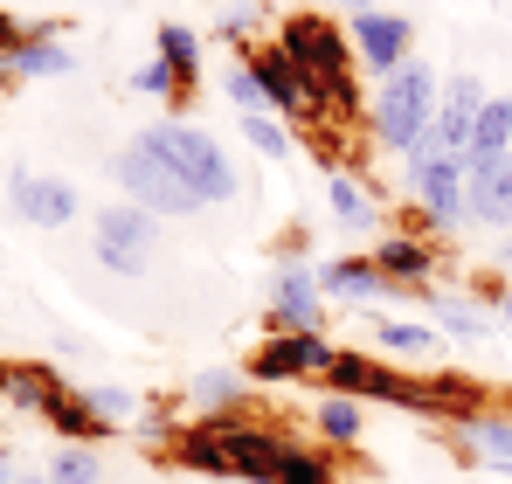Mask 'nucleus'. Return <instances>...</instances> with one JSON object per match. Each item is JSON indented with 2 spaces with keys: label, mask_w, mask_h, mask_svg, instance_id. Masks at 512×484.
I'll return each instance as SVG.
<instances>
[{
  "label": "nucleus",
  "mask_w": 512,
  "mask_h": 484,
  "mask_svg": "<svg viewBox=\"0 0 512 484\" xmlns=\"http://www.w3.org/2000/svg\"><path fill=\"white\" fill-rule=\"evenodd\" d=\"M436 97H443V77H436V63L409 56L395 77L374 83V97H367V139H374L381 153L409 160V153H416V146L429 139V125H436Z\"/></svg>",
  "instance_id": "1"
},
{
  "label": "nucleus",
  "mask_w": 512,
  "mask_h": 484,
  "mask_svg": "<svg viewBox=\"0 0 512 484\" xmlns=\"http://www.w3.org/2000/svg\"><path fill=\"white\" fill-rule=\"evenodd\" d=\"M139 139H146L153 153H167V166L187 180V194H194L201 208H222V201L243 194V173H236L229 146H222L208 125H194V118H153V125H139Z\"/></svg>",
  "instance_id": "2"
},
{
  "label": "nucleus",
  "mask_w": 512,
  "mask_h": 484,
  "mask_svg": "<svg viewBox=\"0 0 512 484\" xmlns=\"http://www.w3.org/2000/svg\"><path fill=\"white\" fill-rule=\"evenodd\" d=\"M464 173L471 166L457 153H436V146H416L402 160V194L416 208V236L443 242V236H464L471 229V208H464Z\"/></svg>",
  "instance_id": "3"
},
{
  "label": "nucleus",
  "mask_w": 512,
  "mask_h": 484,
  "mask_svg": "<svg viewBox=\"0 0 512 484\" xmlns=\"http://www.w3.org/2000/svg\"><path fill=\"white\" fill-rule=\"evenodd\" d=\"M111 187H118V201H132V208H146V215H160V222L201 215V201L187 194V180L167 166V153H153L139 132L111 153Z\"/></svg>",
  "instance_id": "4"
},
{
  "label": "nucleus",
  "mask_w": 512,
  "mask_h": 484,
  "mask_svg": "<svg viewBox=\"0 0 512 484\" xmlns=\"http://www.w3.org/2000/svg\"><path fill=\"white\" fill-rule=\"evenodd\" d=\"M153 249H160V215H146L132 201H111V208L90 215V256L111 277H146L153 270Z\"/></svg>",
  "instance_id": "5"
},
{
  "label": "nucleus",
  "mask_w": 512,
  "mask_h": 484,
  "mask_svg": "<svg viewBox=\"0 0 512 484\" xmlns=\"http://www.w3.org/2000/svg\"><path fill=\"white\" fill-rule=\"evenodd\" d=\"M333 339L326 332H263L250 346V360H243V374H250V388H284V381H326V367H333Z\"/></svg>",
  "instance_id": "6"
},
{
  "label": "nucleus",
  "mask_w": 512,
  "mask_h": 484,
  "mask_svg": "<svg viewBox=\"0 0 512 484\" xmlns=\"http://www.w3.org/2000/svg\"><path fill=\"white\" fill-rule=\"evenodd\" d=\"M326 291H319V263L305 256H277L270 270V305H263V332H326Z\"/></svg>",
  "instance_id": "7"
},
{
  "label": "nucleus",
  "mask_w": 512,
  "mask_h": 484,
  "mask_svg": "<svg viewBox=\"0 0 512 484\" xmlns=\"http://www.w3.org/2000/svg\"><path fill=\"white\" fill-rule=\"evenodd\" d=\"M346 42H353V63H360V77H395L409 56H416V21L409 14H395V7H367V14H353L346 21Z\"/></svg>",
  "instance_id": "8"
},
{
  "label": "nucleus",
  "mask_w": 512,
  "mask_h": 484,
  "mask_svg": "<svg viewBox=\"0 0 512 484\" xmlns=\"http://www.w3.org/2000/svg\"><path fill=\"white\" fill-rule=\"evenodd\" d=\"M7 208H14V222H28V229H70V222L84 215V194H77L63 173L7 166Z\"/></svg>",
  "instance_id": "9"
},
{
  "label": "nucleus",
  "mask_w": 512,
  "mask_h": 484,
  "mask_svg": "<svg viewBox=\"0 0 512 484\" xmlns=\"http://www.w3.org/2000/svg\"><path fill=\"white\" fill-rule=\"evenodd\" d=\"M243 63H250L256 90H263V104L284 118V125H319V97H312V83H305V70L277 49V42H256V49H243Z\"/></svg>",
  "instance_id": "10"
},
{
  "label": "nucleus",
  "mask_w": 512,
  "mask_h": 484,
  "mask_svg": "<svg viewBox=\"0 0 512 484\" xmlns=\"http://www.w3.org/2000/svg\"><path fill=\"white\" fill-rule=\"evenodd\" d=\"M291 429L256 422V415H222V450H229V478L236 484H277V457H284Z\"/></svg>",
  "instance_id": "11"
},
{
  "label": "nucleus",
  "mask_w": 512,
  "mask_h": 484,
  "mask_svg": "<svg viewBox=\"0 0 512 484\" xmlns=\"http://www.w3.org/2000/svg\"><path fill=\"white\" fill-rule=\"evenodd\" d=\"M485 77L478 70H450L443 77V97H436V125H429L423 146H436V153H457L464 160V146H471V125H478V111H485Z\"/></svg>",
  "instance_id": "12"
},
{
  "label": "nucleus",
  "mask_w": 512,
  "mask_h": 484,
  "mask_svg": "<svg viewBox=\"0 0 512 484\" xmlns=\"http://www.w3.org/2000/svg\"><path fill=\"white\" fill-rule=\"evenodd\" d=\"M319 291H326V305H346V312H388V298H395V284L381 277L374 256H326Z\"/></svg>",
  "instance_id": "13"
},
{
  "label": "nucleus",
  "mask_w": 512,
  "mask_h": 484,
  "mask_svg": "<svg viewBox=\"0 0 512 484\" xmlns=\"http://www.w3.org/2000/svg\"><path fill=\"white\" fill-rule=\"evenodd\" d=\"M367 339H374L367 353H381V360L402 367V374H409V367H443V346H450L429 319H402V312H374V332H367Z\"/></svg>",
  "instance_id": "14"
},
{
  "label": "nucleus",
  "mask_w": 512,
  "mask_h": 484,
  "mask_svg": "<svg viewBox=\"0 0 512 484\" xmlns=\"http://www.w3.org/2000/svg\"><path fill=\"white\" fill-rule=\"evenodd\" d=\"M367 256H374V263H381V277H388L395 291H409V298L429 291V277H436V263H443V249H436L429 236H416V229H388Z\"/></svg>",
  "instance_id": "15"
},
{
  "label": "nucleus",
  "mask_w": 512,
  "mask_h": 484,
  "mask_svg": "<svg viewBox=\"0 0 512 484\" xmlns=\"http://www.w3.org/2000/svg\"><path fill=\"white\" fill-rule=\"evenodd\" d=\"M464 208H471V229H512V160H464Z\"/></svg>",
  "instance_id": "16"
},
{
  "label": "nucleus",
  "mask_w": 512,
  "mask_h": 484,
  "mask_svg": "<svg viewBox=\"0 0 512 484\" xmlns=\"http://www.w3.org/2000/svg\"><path fill=\"white\" fill-rule=\"evenodd\" d=\"M416 305H423V319L443 332V339H492V325H499V312H485L471 291H416Z\"/></svg>",
  "instance_id": "17"
},
{
  "label": "nucleus",
  "mask_w": 512,
  "mask_h": 484,
  "mask_svg": "<svg viewBox=\"0 0 512 484\" xmlns=\"http://www.w3.org/2000/svg\"><path fill=\"white\" fill-rule=\"evenodd\" d=\"M243 402H250V374H243V367H201V374L187 381V395H180V408H187L194 422L243 415Z\"/></svg>",
  "instance_id": "18"
},
{
  "label": "nucleus",
  "mask_w": 512,
  "mask_h": 484,
  "mask_svg": "<svg viewBox=\"0 0 512 484\" xmlns=\"http://www.w3.org/2000/svg\"><path fill=\"white\" fill-rule=\"evenodd\" d=\"M7 77H28V83H56V77H77V56H70V42L49 28V21H35V35L7 56Z\"/></svg>",
  "instance_id": "19"
},
{
  "label": "nucleus",
  "mask_w": 512,
  "mask_h": 484,
  "mask_svg": "<svg viewBox=\"0 0 512 484\" xmlns=\"http://www.w3.org/2000/svg\"><path fill=\"white\" fill-rule=\"evenodd\" d=\"M153 56H160L173 77H180V90H187V97H194V90H201V77H208V35H201V28H187V21H160Z\"/></svg>",
  "instance_id": "20"
},
{
  "label": "nucleus",
  "mask_w": 512,
  "mask_h": 484,
  "mask_svg": "<svg viewBox=\"0 0 512 484\" xmlns=\"http://www.w3.org/2000/svg\"><path fill=\"white\" fill-rule=\"evenodd\" d=\"M180 471H194V478H229V450H222V415L215 422H194L187 415V429L173 436V450H167Z\"/></svg>",
  "instance_id": "21"
},
{
  "label": "nucleus",
  "mask_w": 512,
  "mask_h": 484,
  "mask_svg": "<svg viewBox=\"0 0 512 484\" xmlns=\"http://www.w3.org/2000/svg\"><path fill=\"white\" fill-rule=\"evenodd\" d=\"M457 443H464V457H471V464H485V471L512 478V415H499V408L471 415V422L457 429Z\"/></svg>",
  "instance_id": "22"
},
{
  "label": "nucleus",
  "mask_w": 512,
  "mask_h": 484,
  "mask_svg": "<svg viewBox=\"0 0 512 484\" xmlns=\"http://www.w3.org/2000/svg\"><path fill=\"white\" fill-rule=\"evenodd\" d=\"M326 215H333L340 229H388V222H381V194H374V187H360L346 166L326 173Z\"/></svg>",
  "instance_id": "23"
},
{
  "label": "nucleus",
  "mask_w": 512,
  "mask_h": 484,
  "mask_svg": "<svg viewBox=\"0 0 512 484\" xmlns=\"http://www.w3.org/2000/svg\"><path fill=\"white\" fill-rule=\"evenodd\" d=\"M56 374L49 367H35V360H0V402L21 408V415H49V402H56Z\"/></svg>",
  "instance_id": "24"
},
{
  "label": "nucleus",
  "mask_w": 512,
  "mask_h": 484,
  "mask_svg": "<svg viewBox=\"0 0 512 484\" xmlns=\"http://www.w3.org/2000/svg\"><path fill=\"white\" fill-rule=\"evenodd\" d=\"M464 160H478V166H485V160H512V90H492V97H485Z\"/></svg>",
  "instance_id": "25"
},
{
  "label": "nucleus",
  "mask_w": 512,
  "mask_h": 484,
  "mask_svg": "<svg viewBox=\"0 0 512 484\" xmlns=\"http://www.w3.org/2000/svg\"><path fill=\"white\" fill-rule=\"evenodd\" d=\"M312 429H319L326 450H353V443L367 436V402H353V395H319V402H312Z\"/></svg>",
  "instance_id": "26"
},
{
  "label": "nucleus",
  "mask_w": 512,
  "mask_h": 484,
  "mask_svg": "<svg viewBox=\"0 0 512 484\" xmlns=\"http://www.w3.org/2000/svg\"><path fill=\"white\" fill-rule=\"evenodd\" d=\"M63 443H104L111 429L97 422V408H90V388H56V402H49V415H42Z\"/></svg>",
  "instance_id": "27"
},
{
  "label": "nucleus",
  "mask_w": 512,
  "mask_h": 484,
  "mask_svg": "<svg viewBox=\"0 0 512 484\" xmlns=\"http://www.w3.org/2000/svg\"><path fill=\"white\" fill-rule=\"evenodd\" d=\"M277 484H340V450L291 436V443H284V457H277Z\"/></svg>",
  "instance_id": "28"
},
{
  "label": "nucleus",
  "mask_w": 512,
  "mask_h": 484,
  "mask_svg": "<svg viewBox=\"0 0 512 484\" xmlns=\"http://www.w3.org/2000/svg\"><path fill=\"white\" fill-rule=\"evenodd\" d=\"M215 42L236 49V56L256 49V42H270V7H263V0H236L229 14H215Z\"/></svg>",
  "instance_id": "29"
},
{
  "label": "nucleus",
  "mask_w": 512,
  "mask_h": 484,
  "mask_svg": "<svg viewBox=\"0 0 512 484\" xmlns=\"http://www.w3.org/2000/svg\"><path fill=\"white\" fill-rule=\"evenodd\" d=\"M374 374H381V353H360V346H340V353H333V367H326V395H353V402H367Z\"/></svg>",
  "instance_id": "30"
},
{
  "label": "nucleus",
  "mask_w": 512,
  "mask_h": 484,
  "mask_svg": "<svg viewBox=\"0 0 512 484\" xmlns=\"http://www.w3.org/2000/svg\"><path fill=\"white\" fill-rule=\"evenodd\" d=\"M49 484H111L104 450H97V443H63V450H49Z\"/></svg>",
  "instance_id": "31"
},
{
  "label": "nucleus",
  "mask_w": 512,
  "mask_h": 484,
  "mask_svg": "<svg viewBox=\"0 0 512 484\" xmlns=\"http://www.w3.org/2000/svg\"><path fill=\"white\" fill-rule=\"evenodd\" d=\"M236 132L250 139L263 160H291V153H298V132H291L284 118H270V111H250V118H236Z\"/></svg>",
  "instance_id": "32"
},
{
  "label": "nucleus",
  "mask_w": 512,
  "mask_h": 484,
  "mask_svg": "<svg viewBox=\"0 0 512 484\" xmlns=\"http://www.w3.org/2000/svg\"><path fill=\"white\" fill-rule=\"evenodd\" d=\"M125 90H132V97H160V104H167L173 118L187 111V90H180V77H173V70L160 63V56H153V63H139V70L125 77Z\"/></svg>",
  "instance_id": "33"
},
{
  "label": "nucleus",
  "mask_w": 512,
  "mask_h": 484,
  "mask_svg": "<svg viewBox=\"0 0 512 484\" xmlns=\"http://www.w3.org/2000/svg\"><path fill=\"white\" fill-rule=\"evenodd\" d=\"M90 408H97V422H104V429H125V422H139L146 395H139V388H125V381H97V388H90Z\"/></svg>",
  "instance_id": "34"
},
{
  "label": "nucleus",
  "mask_w": 512,
  "mask_h": 484,
  "mask_svg": "<svg viewBox=\"0 0 512 484\" xmlns=\"http://www.w3.org/2000/svg\"><path fill=\"white\" fill-rule=\"evenodd\" d=\"M222 97L236 104V118H250V111H270V104H263V90H256V77H250V63H243V56H236V63H222ZM270 118H277V111H270Z\"/></svg>",
  "instance_id": "35"
},
{
  "label": "nucleus",
  "mask_w": 512,
  "mask_h": 484,
  "mask_svg": "<svg viewBox=\"0 0 512 484\" xmlns=\"http://www.w3.org/2000/svg\"><path fill=\"white\" fill-rule=\"evenodd\" d=\"M132 429H139L146 443H160V450H173V436H180L187 422H180V408H173V402H146V408H139V422H132Z\"/></svg>",
  "instance_id": "36"
},
{
  "label": "nucleus",
  "mask_w": 512,
  "mask_h": 484,
  "mask_svg": "<svg viewBox=\"0 0 512 484\" xmlns=\"http://www.w3.org/2000/svg\"><path fill=\"white\" fill-rule=\"evenodd\" d=\"M28 35H35V21H14V14H0V56H14Z\"/></svg>",
  "instance_id": "37"
},
{
  "label": "nucleus",
  "mask_w": 512,
  "mask_h": 484,
  "mask_svg": "<svg viewBox=\"0 0 512 484\" xmlns=\"http://www.w3.org/2000/svg\"><path fill=\"white\" fill-rule=\"evenodd\" d=\"M326 7H340L346 21H353V14H367V7H374V0H326Z\"/></svg>",
  "instance_id": "38"
},
{
  "label": "nucleus",
  "mask_w": 512,
  "mask_h": 484,
  "mask_svg": "<svg viewBox=\"0 0 512 484\" xmlns=\"http://www.w3.org/2000/svg\"><path fill=\"white\" fill-rule=\"evenodd\" d=\"M492 263H499V270H512V236L499 242V249H492Z\"/></svg>",
  "instance_id": "39"
},
{
  "label": "nucleus",
  "mask_w": 512,
  "mask_h": 484,
  "mask_svg": "<svg viewBox=\"0 0 512 484\" xmlns=\"http://www.w3.org/2000/svg\"><path fill=\"white\" fill-rule=\"evenodd\" d=\"M14 484H49V471H14Z\"/></svg>",
  "instance_id": "40"
},
{
  "label": "nucleus",
  "mask_w": 512,
  "mask_h": 484,
  "mask_svg": "<svg viewBox=\"0 0 512 484\" xmlns=\"http://www.w3.org/2000/svg\"><path fill=\"white\" fill-rule=\"evenodd\" d=\"M0 484H14V457L7 450H0Z\"/></svg>",
  "instance_id": "41"
},
{
  "label": "nucleus",
  "mask_w": 512,
  "mask_h": 484,
  "mask_svg": "<svg viewBox=\"0 0 512 484\" xmlns=\"http://www.w3.org/2000/svg\"><path fill=\"white\" fill-rule=\"evenodd\" d=\"M499 325H512V298H506V305H499Z\"/></svg>",
  "instance_id": "42"
},
{
  "label": "nucleus",
  "mask_w": 512,
  "mask_h": 484,
  "mask_svg": "<svg viewBox=\"0 0 512 484\" xmlns=\"http://www.w3.org/2000/svg\"><path fill=\"white\" fill-rule=\"evenodd\" d=\"M0 83H7V56H0Z\"/></svg>",
  "instance_id": "43"
},
{
  "label": "nucleus",
  "mask_w": 512,
  "mask_h": 484,
  "mask_svg": "<svg viewBox=\"0 0 512 484\" xmlns=\"http://www.w3.org/2000/svg\"><path fill=\"white\" fill-rule=\"evenodd\" d=\"M111 484H132V478H111Z\"/></svg>",
  "instance_id": "44"
},
{
  "label": "nucleus",
  "mask_w": 512,
  "mask_h": 484,
  "mask_svg": "<svg viewBox=\"0 0 512 484\" xmlns=\"http://www.w3.org/2000/svg\"><path fill=\"white\" fill-rule=\"evenodd\" d=\"M125 7H139V0H125Z\"/></svg>",
  "instance_id": "45"
}]
</instances>
